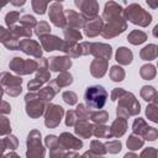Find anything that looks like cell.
I'll return each mask as SVG.
<instances>
[{
	"mask_svg": "<svg viewBox=\"0 0 158 158\" xmlns=\"http://www.w3.org/2000/svg\"><path fill=\"white\" fill-rule=\"evenodd\" d=\"M90 54H93L95 58H106L110 59L112 56V48L110 44L106 43H99V42H91V52Z\"/></svg>",
	"mask_w": 158,
	"mask_h": 158,
	"instance_id": "ac0fdd59",
	"label": "cell"
},
{
	"mask_svg": "<svg viewBox=\"0 0 158 158\" xmlns=\"http://www.w3.org/2000/svg\"><path fill=\"white\" fill-rule=\"evenodd\" d=\"M146 2L151 9H157L158 7V0H146Z\"/></svg>",
	"mask_w": 158,
	"mask_h": 158,
	"instance_id": "6f0895ef",
	"label": "cell"
},
{
	"mask_svg": "<svg viewBox=\"0 0 158 158\" xmlns=\"http://www.w3.org/2000/svg\"><path fill=\"white\" fill-rule=\"evenodd\" d=\"M146 40H147V35L141 30H133L127 36V41L135 46H138V44L146 42Z\"/></svg>",
	"mask_w": 158,
	"mask_h": 158,
	"instance_id": "4316f807",
	"label": "cell"
},
{
	"mask_svg": "<svg viewBox=\"0 0 158 158\" xmlns=\"http://www.w3.org/2000/svg\"><path fill=\"white\" fill-rule=\"evenodd\" d=\"M40 42H41L42 48L44 51H47V52H51V51H62V47H63V43H64L63 40H60L59 37L53 36L51 33L40 37Z\"/></svg>",
	"mask_w": 158,
	"mask_h": 158,
	"instance_id": "5bb4252c",
	"label": "cell"
},
{
	"mask_svg": "<svg viewBox=\"0 0 158 158\" xmlns=\"http://www.w3.org/2000/svg\"><path fill=\"white\" fill-rule=\"evenodd\" d=\"M139 156H141V157H146V156H148V157L158 156V151H156V149H154V148H152V147H148V148H147V149H144Z\"/></svg>",
	"mask_w": 158,
	"mask_h": 158,
	"instance_id": "db71d44e",
	"label": "cell"
},
{
	"mask_svg": "<svg viewBox=\"0 0 158 158\" xmlns=\"http://www.w3.org/2000/svg\"><path fill=\"white\" fill-rule=\"evenodd\" d=\"M123 17L125 20H130L132 23L141 27L148 26L152 21V15L138 4H131L126 9H123Z\"/></svg>",
	"mask_w": 158,
	"mask_h": 158,
	"instance_id": "3957f363",
	"label": "cell"
},
{
	"mask_svg": "<svg viewBox=\"0 0 158 158\" xmlns=\"http://www.w3.org/2000/svg\"><path fill=\"white\" fill-rule=\"evenodd\" d=\"M59 143L64 149H80L83 147V142L68 132H63L59 136Z\"/></svg>",
	"mask_w": 158,
	"mask_h": 158,
	"instance_id": "e0dca14e",
	"label": "cell"
},
{
	"mask_svg": "<svg viewBox=\"0 0 158 158\" xmlns=\"http://www.w3.org/2000/svg\"><path fill=\"white\" fill-rule=\"evenodd\" d=\"M74 127H75V133L80 138H90L93 135L94 125H91L88 120H78Z\"/></svg>",
	"mask_w": 158,
	"mask_h": 158,
	"instance_id": "7402d4cb",
	"label": "cell"
},
{
	"mask_svg": "<svg viewBox=\"0 0 158 158\" xmlns=\"http://www.w3.org/2000/svg\"><path fill=\"white\" fill-rule=\"evenodd\" d=\"M58 93V90L56 89V86L52 84V83H49L47 86H44V88H41V90L37 93L38 94V96L44 101V102H49L54 96H56V94Z\"/></svg>",
	"mask_w": 158,
	"mask_h": 158,
	"instance_id": "484cf974",
	"label": "cell"
},
{
	"mask_svg": "<svg viewBox=\"0 0 158 158\" xmlns=\"http://www.w3.org/2000/svg\"><path fill=\"white\" fill-rule=\"evenodd\" d=\"M9 68L19 75H27L37 70L38 62L33 59H23L21 57H14L9 63Z\"/></svg>",
	"mask_w": 158,
	"mask_h": 158,
	"instance_id": "5b68a950",
	"label": "cell"
},
{
	"mask_svg": "<svg viewBox=\"0 0 158 158\" xmlns=\"http://www.w3.org/2000/svg\"><path fill=\"white\" fill-rule=\"evenodd\" d=\"M147 127H148V125H147L146 121H144L143 118H141V117L136 118V120L133 121V125H132L133 133H137V135H139V136H143V133L146 132Z\"/></svg>",
	"mask_w": 158,
	"mask_h": 158,
	"instance_id": "74e56055",
	"label": "cell"
},
{
	"mask_svg": "<svg viewBox=\"0 0 158 158\" xmlns=\"http://www.w3.org/2000/svg\"><path fill=\"white\" fill-rule=\"evenodd\" d=\"M49 32H51V27H49L48 22H46V21H41V22L37 23L36 27H35V33H36L38 37H42V36H44V35H48Z\"/></svg>",
	"mask_w": 158,
	"mask_h": 158,
	"instance_id": "7bdbcfd3",
	"label": "cell"
},
{
	"mask_svg": "<svg viewBox=\"0 0 158 158\" xmlns=\"http://www.w3.org/2000/svg\"><path fill=\"white\" fill-rule=\"evenodd\" d=\"M126 28H127V23L125 22V19L112 20V21H107V23L104 25L100 35L104 38H114L120 33H122Z\"/></svg>",
	"mask_w": 158,
	"mask_h": 158,
	"instance_id": "9c48e42d",
	"label": "cell"
},
{
	"mask_svg": "<svg viewBox=\"0 0 158 158\" xmlns=\"http://www.w3.org/2000/svg\"><path fill=\"white\" fill-rule=\"evenodd\" d=\"M139 56L143 60H152V59H156L158 57V46L151 43V44H147L144 46L141 52H139Z\"/></svg>",
	"mask_w": 158,
	"mask_h": 158,
	"instance_id": "d4e9b609",
	"label": "cell"
},
{
	"mask_svg": "<svg viewBox=\"0 0 158 158\" xmlns=\"http://www.w3.org/2000/svg\"><path fill=\"white\" fill-rule=\"evenodd\" d=\"M17 144H19V141L15 136H12V135L6 136L5 138L1 139V151L4 153L6 149H16Z\"/></svg>",
	"mask_w": 158,
	"mask_h": 158,
	"instance_id": "d6a6232c",
	"label": "cell"
},
{
	"mask_svg": "<svg viewBox=\"0 0 158 158\" xmlns=\"http://www.w3.org/2000/svg\"><path fill=\"white\" fill-rule=\"evenodd\" d=\"M44 142H46V146H47L51 151L57 149V148H59V147H60L59 137H57V136H54V135H48V136L46 137Z\"/></svg>",
	"mask_w": 158,
	"mask_h": 158,
	"instance_id": "f6af8a7d",
	"label": "cell"
},
{
	"mask_svg": "<svg viewBox=\"0 0 158 158\" xmlns=\"http://www.w3.org/2000/svg\"><path fill=\"white\" fill-rule=\"evenodd\" d=\"M109 75L112 81H122L125 78V70L120 65H112L109 72Z\"/></svg>",
	"mask_w": 158,
	"mask_h": 158,
	"instance_id": "d590c367",
	"label": "cell"
},
{
	"mask_svg": "<svg viewBox=\"0 0 158 158\" xmlns=\"http://www.w3.org/2000/svg\"><path fill=\"white\" fill-rule=\"evenodd\" d=\"M109 59L106 58H95L90 64V73L95 78H101L107 70Z\"/></svg>",
	"mask_w": 158,
	"mask_h": 158,
	"instance_id": "ffe728a7",
	"label": "cell"
},
{
	"mask_svg": "<svg viewBox=\"0 0 158 158\" xmlns=\"http://www.w3.org/2000/svg\"><path fill=\"white\" fill-rule=\"evenodd\" d=\"M64 38L67 41H74V42H78L83 38V35L80 33V31L78 28H74V27H64Z\"/></svg>",
	"mask_w": 158,
	"mask_h": 158,
	"instance_id": "1f68e13d",
	"label": "cell"
},
{
	"mask_svg": "<svg viewBox=\"0 0 158 158\" xmlns=\"http://www.w3.org/2000/svg\"><path fill=\"white\" fill-rule=\"evenodd\" d=\"M75 112H77V116L79 120H88L90 116V110L88 107H85V105H83V104H79L77 106Z\"/></svg>",
	"mask_w": 158,
	"mask_h": 158,
	"instance_id": "7dc6e473",
	"label": "cell"
},
{
	"mask_svg": "<svg viewBox=\"0 0 158 158\" xmlns=\"http://www.w3.org/2000/svg\"><path fill=\"white\" fill-rule=\"evenodd\" d=\"M42 85H43V83H42L41 80H38L37 78H35V79H32V80L28 81L27 88H28V90L33 91V90H38V89H41Z\"/></svg>",
	"mask_w": 158,
	"mask_h": 158,
	"instance_id": "f5cc1de1",
	"label": "cell"
},
{
	"mask_svg": "<svg viewBox=\"0 0 158 158\" xmlns=\"http://www.w3.org/2000/svg\"><path fill=\"white\" fill-rule=\"evenodd\" d=\"M153 101H154L156 104H158V93L156 94V96H154V99H153Z\"/></svg>",
	"mask_w": 158,
	"mask_h": 158,
	"instance_id": "6125c7cd",
	"label": "cell"
},
{
	"mask_svg": "<svg viewBox=\"0 0 158 158\" xmlns=\"http://www.w3.org/2000/svg\"><path fill=\"white\" fill-rule=\"evenodd\" d=\"M104 27V21L101 17L96 16L91 20H86L84 25V33L88 37H96L99 33H101Z\"/></svg>",
	"mask_w": 158,
	"mask_h": 158,
	"instance_id": "9a60e30c",
	"label": "cell"
},
{
	"mask_svg": "<svg viewBox=\"0 0 158 158\" xmlns=\"http://www.w3.org/2000/svg\"><path fill=\"white\" fill-rule=\"evenodd\" d=\"M65 17H67V26L74 27V28H81L85 25V19L81 14L74 11V10H65Z\"/></svg>",
	"mask_w": 158,
	"mask_h": 158,
	"instance_id": "44dd1931",
	"label": "cell"
},
{
	"mask_svg": "<svg viewBox=\"0 0 158 158\" xmlns=\"http://www.w3.org/2000/svg\"><path fill=\"white\" fill-rule=\"evenodd\" d=\"M64 115V109L60 105L47 104L44 110V125L49 128H54L60 123V120Z\"/></svg>",
	"mask_w": 158,
	"mask_h": 158,
	"instance_id": "ba28073f",
	"label": "cell"
},
{
	"mask_svg": "<svg viewBox=\"0 0 158 158\" xmlns=\"http://www.w3.org/2000/svg\"><path fill=\"white\" fill-rule=\"evenodd\" d=\"M105 146H106V149L110 153H114V154L117 153V152H120L121 148H122V144H121V142L118 139H111V141L106 142Z\"/></svg>",
	"mask_w": 158,
	"mask_h": 158,
	"instance_id": "bcb514c9",
	"label": "cell"
},
{
	"mask_svg": "<svg viewBox=\"0 0 158 158\" xmlns=\"http://www.w3.org/2000/svg\"><path fill=\"white\" fill-rule=\"evenodd\" d=\"M10 31L17 38H20V37H22V38H31V36H32V31L28 30V28H26V27H23L22 25H20V26H16L15 25V26L10 27Z\"/></svg>",
	"mask_w": 158,
	"mask_h": 158,
	"instance_id": "e575fe53",
	"label": "cell"
},
{
	"mask_svg": "<svg viewBox=\"0 0 158 158\" xmlns=\"http://www.w3.org/2000/svg\"><path fill=\"white\" fill-rule=\"evenodd\" d=\"M25 104H26V114L31 117V118H37L40 117L44 110H46V104L40 96L38 94L35 93H28L25 96Z\"/></svg>",
	"mask_w": 158,
	"mask_h": 158,
	"instance_id": "277c9868",
	"label": "cell"
},
{
	"mask_svg": "<svg viewBox=\"0 0 158 158\" xmlns=\"http://www.w3.org/2000/svg\"><path fill=\"white\" fill-rule=\"evenodd\" d=\"M25 2H26V0H11V4L14 5V6H23L25 5Z\"/></svg>",
	"mask_w": 158,
	"mask_h": 158,
	"instance_id": "680465c9",
	"label": "cell"
},
{
	"mask_svg": "<svg viewBox=\"0 0 158 158\" xmlns=\"http://www.w3.org/2000/svg\"><path fill=\"white\" fill-rule=\"evenodd\" d=\"M126 120L127 118H125V117L117 116V118L112 122V125L110 127L112 137H121L126 132V130H127V121Z\"/></svg>",
	"mask_w": 158,
	"mask_h": 158,
	"instance_id": "603a6c76",
	"label": "cell"
},
{
	"mask_svg": "<svg viewBox=\"0 0 158 158\" xmlns=\"http://www.w3.org/2000/svg\"><path fill=\"white\" fill-rule=\"evenodd\" d=\"M102 19L106 21H112V20H121L123 17V9L121 5H118L115 1H109L105 4L104 12H102Z\"/></svg>",
	"mask_w": 158,
	"mask_h": 158,
	"instance_id": "4fadbf2b",
	"label": "cell"
},
{
	"mask_svg": "<svg viewBox=\"0 0 158 158\" xmlns=\"http://www.w3.org/2000/svg\"><path fill=\"white\" fill-rule=\"evenodd\" d=\"M132 59H133V53H132L128 48H126V47H120V48L117 49V52H116V60H117L120 64L127 65V64H130V63L132 62Z\"/></svg>",
	"mask_w": 158,
	"mask_h": 158,
	"instance_id": "cb8c5ba5",
	"label": "cell"
},
{
	"mask_svg": "<svg viewBox=\"0 0 158 158\" xmlns=\"http://www.w3.org/2000/svg\"><path fill=\"white\" fill-rule=\"evenodd\" d=\"M125 90L122 89V88H115L114 90H112V93H111V100L112 101H116L117 99H118V96L123 93Z\"/></svg>",
	"mask_w": 158,
	"mask_h": 158,
	"instance_id": "11a10c76",
	"label": "cell"
},
{
	"mask_svg": "<svg viewBox=\"0 0 158 158\" xmlns=\"http://www.w3.org/2000/svg\"><path fill=\"white\" fill-rule=\"evenodd\" d=\"M10 1H11V0H1V6L4 7V6H5L7 2H10Z\"/></svg>",
	"mask_w": 158,
	"mask_h": 158,
	"instance_id": "94428289",
	"label": "cell"
},
{
	"mask_svg": "<svg viewBox=\"0 0 158 158\" xmlns=\"http://www.w3.org/2000/svg\"><path fill=\"white\" fill-rule=\"evenodd\" d=\"M63 100H64L68 105H75L77 101H78V96H77V94H75L74 91L68 90V91H64V93H63Z\"/></svg>",
	"mask_w": 158,
	"mask_h": 158,
	"instance_id": "681fc988",
	"label": "cell"
},
{
	"mask_svg": "<svg viewBox=\"0 0 158 158\" xmlns=\"http://www.w3.org/2000/svg\"><path fill=\"white\" fill-rule=\"evenodd\" d=\"M78 120H79V118H78L75 111L69 110V111L67 112V117H65V125H67V126H74Z\"/></svg>",
	"mask_w": 158,
	"mask_h": 158,
	"instance_id": "816d5d0a",
	"label": "cell"
},
{
	"mask_svg": "<svg viewBox=\"0 0 158 158\" xmlns=\"http://www.w3.org/2000/svg\"><path fill=\"white\" fill-rule=\"evenodd\" d=\"M90 149L96 154V156H104L105 153H106V146L104 144V143H101V142H99L98 139H94V141H91V143H90Z\"/></svg>",
	"mask_w": 158,
	"mask_h": 158,
	"instance_id": "60d3db41",
	"label": "cell"
},
{
	"mask_svg": "<svg viewBox=\"0 0 158 158\" xmlns=\"http://www.w3.org/2000/svg\"><path fill=\"white\" fill-rule=\"evenodd\" d=\"M0 41L7 49H11V51L19 49V46H20L19 38L15 35H12L10 28L6 30L5 27H0Z\"/></svg>",
	"mask_w": 158,
	"mask_h": 158,
	"instance_id": "2e32d148",
	"label": "cell"
},
{
	"mask_svg": "<svg viewBox=\"0 0 158 158\" xmlns=\"http://www.w3.org/2000/svg\"><path fill=\"white\" fill-rule=\"evenodd\" d=\"M139 94H141V98L143 100H146V101H153V99H154V96L157 94V90L153 86H151V85H146V86H143L141 89V93Z\"/></svg>",
	"mask_w": 158,
	"mask_h": 158,
	"instance_id": "f35d334b",
	"label": "cell"
},
{
	"mask_svg": "<svg viewBox=\"0 0 158 158\" xmlns=\"http://www.w3.org/2000/svg\"><path fill=\"white\" fill-rule=\"evenodd\" d=\"M93 135L99 138H111V131L109 126H105L104 123H95L93 128Z\"/></svg>",
	"mask_w": 158,
	"mask_h": 158,
	"instance_id": "f1b7e54d",
	"label": "cell"
},
{
	"mask_svg": "<svg viewBox=\"0 0 158 158\" xmlns=\"http://www.w3.org/2000/svg\"><path fill=\"white\" fill-rule=\"evenodd\" d=\"M75 6L85 20H91L99 14V4L96 0H74Z\"/></svg>",
	"mask_w": 158,
	"mask_h": 158,
	"instance_id": "30bf717a",
	"label": "cell"
},
{
	"mask_svg": "<svg viewBox=\"0 0 158 158\" xmlns=\"http://www.w3.org/2000/svg\"><path fill=\"white\" fill-rule=\"evenodd\" d=\"M143 138L139 136V135H137V133H132V135H130V137L127 138V147L130 148V149H132V151H135V149H138V148H141L142 146H143Z\"/></svg>",
	"mask_w": 158,
	"mask_h": 158,
	"instance_id": "836d02e7",
	"label": "cell"
},
{
	"mask_svg": "<svg viewBox=\"0 0 158 158\" xmlns=\"http://www.w3.org/2000/svg\"><path fill=\"white\" fill-rule=\"evenodd\" d=\"M152 33H153V36H154L156 38H158V25H157V26H154V28H153Z\"/></svg>",
	"mask_w": 158,
	"mask_h": 158,
	"instance_id": "91938a15",
	"label": "cell"
},
{
	"mask_svg": "<svg viewBox=\"0 0 158 158\" xmlns=\"http://www.w3.org/2000/svg\"><path fill=\"white\" fill-rule=\"evenodd\" d=\"M56 1H57V2H62L63 0H56Z\"/></svg>",
	"mask_w": 158,
	"mask_h": 158,
	"instance_id": "be15d7a7",
	"label": "cell"
},
{
	"mask_svg": "<svg viewBox=\"0 0 158 158\" xmlns=\"http://www.w3.org/2000/svg\"><path fill=\"white\" fill-rule=\"evenodd\" d=\"M72 65L70 57H52L49 58V69L52 72H67Z\"/></svg>",
	"mask_w": 158,
	"mask_h": 158,
	"instance_id": "d6986e66",
	"label": "cell"
},
{
	"mask_svg": "<svg viewBox=\"0 0 158 158\" xmlns=\"http://www.w3.org/2000/svg\"><path fill=\"white\" fill-rule=\"evenodd\" d=\"M53 81H54V84L57 85V88L60 90V88L69 86V85L73 83V77H72V74L68 73V72H62Z\"/></svg>",
	"mask_w": 158,
	"mask_h": 158,
	"instance_id": "83f0119b",
	"label": "cell"
},
{
	"mask_svg": "<svg viewBox=\"0 0 158 158\" xmlns=\"http://www.w3.org/2000/svg\"><path fill=\"white\" fill-rule=\"evenodd\" d=\"M89 118L94 123H105L109 120V114L105 110H90Z\"/></svg>",
	"mask_w": 158,
	"mask_h": 158,
	"instance_id": "f546056e",
	"label": "cell"
},
{
	"mask_svg": "<svg viewBox=\"0 0 158 158\" xmlns=\"http://www.w3.org/2000/svg\"><path fill=\"white\" fill-rule=\"evenodd\" d=\"M10 132H11V125H10L9 118H6L5 116H1L0 117V133H1V136H5Z\"/></svg>",
	"mask_w": 158,
	"mask_h": 158,
	"instance_id": "c3c4849f",
	"label": "cell"
},
{
	"mask_svg": "<svg viewBox=\"0 0 158 158\" xmlns=\"http://www.w3.org/2000/svg\"><path fill=\"white\" fill-rule=\"evenodd\" d=\"M139 111H141V105L135 98V95L125 90L118 96V105L116 109V115L120 117L128 118L130 116H135L139 114Z\"/></svg>",
	"mask_w": 158,
	"mask_h": 158,
	"instance_id": "7a4b0ae2",
	"label": "cell"
},
{
	"mask_svg": "<svg viewBox=\"0 0 158 158\" xmlns=\"http://www.w3.org/2000/svg\"><path fill=\"white\" fill-rule=\"evenodd\" d=\"M142 137H143L144 139H148V141H154V139L158 137V131H157L154 127H149V126H148Z\"/></svg>",
	"mask_w": 158,
	"mask_h": 158,
	"instance_id": "f907efd6",
	"label": "cell"
},
{
	"mask_svg": "<svg viewBox=\"0 0 158 158\" xmlns=\"http://www.w3.org/2000/svg\"><path fill=\"white\" fill-rule=\"evenodd\" d=\"M19 49L22 51L25 54H28L35 58H41L42 57V46H40L38 42L31 40V38H25L20 41Z\"/></svg>",
	"mask_w": 158,
	"mask_h": 158,
	"instance_id": "7c38bea8",
	"label": "cell"
},
{
	"mask_svg": "<svg viewBox=\"0 0 158 158\" xmlns=\"http://www.w3.org/2000/svg\"><path fill=\"white\" fill-rule=\"evenodd\" d=\"M21 83H22L21 77L12 75L7 72L1 73V84H2V88H4V93H6L7 95L14 96V98L19 96L22 91Z\"/></svg>",
	"mask_w": 158,
	"mask_h": 158,
	"instance_id": "8992f818",
	"label": "cell"
},
{
	"mask_svg": "<svg viewBox=\"0 0 158 158\" xmlns=\"http://www.w3.org/2000/svg\"><path fill=\"white\" fill-rule=\"evenodd\" d=\"M49 1L51 0H31L33 11L38 15H43L47 10V6H48Z\"/></svg>",
	"mask_w": 158,
	"mask_h": 158,
	"instance_id": "8d00e7d4",
	"label": "cell"
},
{
	"mask_svg": "<svg viewBox=\"0 0 158 158\" xmlns=\"http://www.w3.org/2000/svg\"><path fill=\"white\" fill-rule=\"evenodd\" d=\"M139 75L144 80H152L157 75L156 67L152 65V64H144V65H142L141 69H139Z\"/></svg>",
	"mask_w": 158,
	"mask_h": 158,
	"instance_id": "4dcf8cb0",
	"label": "cell"
},
{
	"mask_svg": "<svg viewBox=\"0 0 158 158\" xmlns=\"http://www.w3.org/2000/svg\"><path fill=\"white\" fill-rule=\"evenodd\" d=\"M27 157H43L44 148L41 143V132L37 130H32L27 136Z\"/></svg>",
	"mask_w": 158,
	"mask_h": 158,
	"instance_id": "52a82bcc",
	"label": "cell"
},
{
	"mask_svg": "<svg viewBox=\"0 0 158 158\" xmlns=\"http://www.w3.org/2000/svg\"><path fill=\"white\" fill-rule=\"evenodd\" d=\"M107 96L105 88L99 84L88 86L84 93V100L89 110H101L106 104Z\"/></svg>",
	"mask_w": 158,
	"mask_h": 158,
	"instance_id": "6da1fadb",
	"label": "cell"
},
{
	"mask_svg": "<svg viewBox=\"0 0 158 158\" xmlns=\"http://www.w3.org/2000/svg\"><path fill=\"white\" fill-rule=\"evenodd\" d=\"M20 23H21L23 27H26V28H28V30H32V28L36 27L37 21H36V19H35L33 16H31V15H23V16L21 17V20H20Z\"/></svg>",
	"mask_w": 158,
	"mask_h": 158,
	"instance_id": "ee69618b",
	"label": "cell"
},
{
	"mask_svg": "<svg viewBox=\"0 0 158 158\" xmlns=\"http://www.w3.org/2000/svg\"><path fill=\"white\" fill-rule=\"evenodd\" d=\"M20 20V12L19 11H10L5 15V23L6 26L10 28L12 26H15V23Z\"/></svg>",
	"mask_w": 158,
	"mask_h": 158,
	"instance_id": "b9f144b4",
	"label": "cell"
},
{
	"mask_svg": "<svg viewBox=\"0 0 158 158\" xmlns=\"http://www.w3.org/2000/svg\"><path fill=\"white\" fill-rule=\"evenodd\" d=\"M10 111H11L10 104H7L6 101H2V102H1V114L5 115V114H9Z\"/></svg>",
	"mask_w": 158,
	"mask_h": 158,
	"instance_id": "9f6ffc18",
	"label": "cell"
},
{
	"mask_svg": "<svg viewBox=\"0 0 158 158\" xmlns=\"http://www.w3.org/2000/svg\"><path fill=\"white\" fill-rule=\"evenodd\" d=\"M48 16H49V20L51 22L57 26V27H65L67 25V17H65V11L62 6L60 2H53L49 5V9H48Z\"/></svg>",
	"mask_w": 158,
	"mask_h": 158,
	"instance_id": "8fae6325",
	"label": "cell"
},
{
	"mask_svg": "<svg viewBox=\"0 0 158 158\" xmlns=\"http://www.w3.org/2000/svg\"><path fill=\"white\" fill-rule=\"evenodd\" d=\"M146 115L148 117V120L158 123V104H149L146 107Z\"/></svg>",
	"mask_w": 158,
	"mask_h": 158,
	"instance_id": "ab89813d",
	"label": "cell"
}]
</instances>
